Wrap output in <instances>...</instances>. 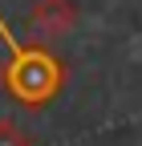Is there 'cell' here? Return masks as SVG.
I'll return each mask as SVG.
<instances>
[{"mask_svg":"<svg viewBox=\"0 0 142 146\" xmlns=\"http://www.w3.org/2000/svg\"><path fill=\"white\" fill-rule=\"evenodd\" d=\"M0 41H4V45H8V53H12L8 73H4L8 94L21 102V106H49L53 98H57V89L65 85V65L53 57L49 49L21 45V41L8 33V25H4V21H0Z\"/></svg>","mask_w":142,"mask_h":146,"instance_id":"6da1fadb","label":"cell"},{"mask_svg":"<svg viewBox=\"0 0 142 146\" xmlns=\"http://www.w3.org/2000/svg\"><path fill=\"white\" fill-rule=\"evenodd\" d=\"M73 25H77L73 0H37V8L29 12V33L41 41H57V36L73 33Z\"/></svg>","mask_w":142,"mask_h":146,"instance_id":"7a4b0ae2","label":"cell"},{"mask_svg":"<svg viewBox=\"0 0 142 146\" xmlns=\"http://www.w3.org/2000/svg\"><path fill=\"white\" fill-rule=\"evenodd\" d=\"M0 146H33L29 130H21L12 118H0Z\"/></svg>","mask_w":142,"mask_h":146,"instance_id":"3957f363","label":"cell"}]
</instances>
